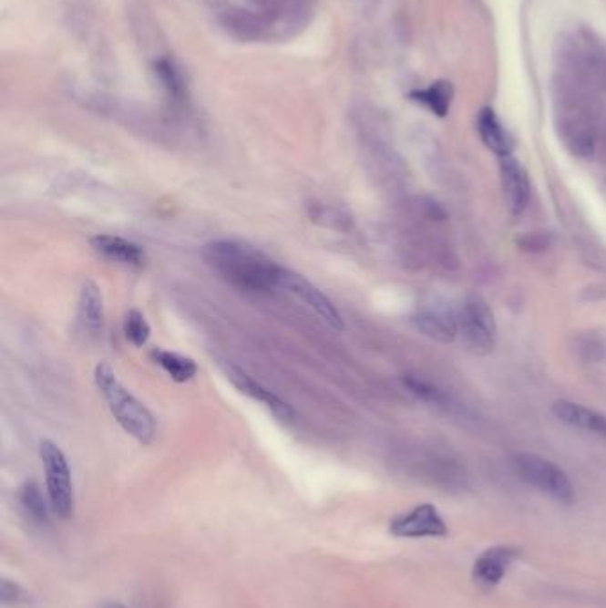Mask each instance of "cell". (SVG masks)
Returning <instances> with one entry per match:
<instances>
[{"label": "cell", "instance_id": "6da1fadb", "mask_svg": "<svg viewBox=\"0 0 606 608\" xmlns=\"http://www.w3.org/2000/svg\"><path fill=\"white\" fill-rule=\"evenodd\" d=\"M553 91L555 127L560 141L574 157H592L601 136V98L606 93L562 72H555Z\"/></svg>", "mask_w": 606, "mask_h": 608}, {"label": "cell", "instance_id": "7a4b0ae2", "mask_svg": "<svg viewBox=\"0 0 606 608\" xmlns=\"http://www.w3.org/2000/svg\"><path fill=\"white\" fill-rule=\"evenodd\" d=\"M312 15L313 0H230L222 22L241 39H286L304 29Z\"/></svg>", "mask_w": 606, "mask_h": 608}, {"label": "cell", "instance_id": "3957f363", "mask_svg": "<svg viewBox=\"0 0 606 608\" xmlns=\"http://www.w3.org/2000/svg\"><path fill=\"white\" fill-rule=\"evenodd\" d=\"M203 260L224 282L246 292L280 288L282 265L265 252L239 241H214L203 248Z\"/></svg>", "mask_w": 606, "mask_h": 608}, {"label": "cell", "instance_id": "277c9868", "mask_svg": "<svg viewBox=\"0 0 606 608\" xmlns=\"http://www.w3.org/2000/svg\"><path fill=\"white\" fill-rule=\"evenodd\" d=\"M95 383L102 397L108 402V409L119 428L130 434L143 445H149L155 439V420L151 413L130 394L108 363H100L95 368Z\"/></svg>", "mask_w": 606, "mask_h": 608}, {"label": "cell", "instance_id": "5b68a950", "mask_svg": "<svg viewBox=\"0 0 606 608\" xmlns=\"http://www.w3.org/2000/svg\"><path fill=\"white\" fill-rule=\"evenodd\" d=\"M555 70L578 77L606 93V43L589 29L570 31L559 41Z\"/></svg>", "mask_w": 606, "mask_h": 608}, {"label": "cell", "instance_id": "8992f818", "mask_svg": "<svg viewBox=\"0 0 606 608\" xmlns=\"http://www.w3.org/2000/svg\"><path fill=\"white\" fill-rule=\"evenodd\" d=\"M457 335L463 336L464 345L477 356H486L495 351L498 340V327L495 314L484 297L469 294L464 297L456 312Z\"/></svg>", "mask_w": 606, "mask_h": 608}, {"label": "cell", "instance_id": "52a82bcc", "mask_svg": "<svg viewBox=\"0 0 606 608\" xmlns=\"http://www.w3.org/2000/svg\"><path fill=\"white\" fill-rule=\"evenodd\" d=\"M39 458L45 469L46 499L50 500L52 512L61 520L72 518L75 510V489L72 471L65 452L56 443L45 439L39 445Z\"/></svg>", "mask_w": 606, "mask_h": 608}, {"label": "cell", "instance_id": "ba28073f", "mask_svg": "<svg viewBox=\"0 0 606 608\" xmlns=\"http://www.w3.org/2000/svg\"><path fill=\"white\" fill-rule=\"evenodd\" d=\"M514 471L529 486L539 489L546 497L560 503L574 501V488L568 473L550 459H544L537 454H518L512 459Z\"/></svg>", "mask_w": 606, "mask_h": 608}, {"label": "cell", "instance_id": "9c48e42d", "mask_svg": "<svg viewBox=\"0 0 606 608\" xmlns=\"http://www.w3.org/2000/svg\"><path fill=\"white\" fill-rule=\"evenodd\" d=\"M280 288L285 290L286 294L299 299L304 306H308L315 315H319L324 323L331 325L336 331H342L345 327L344 317L336 310V306L331 303L327 295H324L317 286L308 282L304 276L290 271L282 269L280 276Z\"/></svg>", "mask_w": 606, "mask_h": 608}, {"label": "cell", "instance_id": "30bf717a", "mask_svg": "<svg viewBox=\"0 0 606 608\" xmlns=\"http://www.w3.org/2000/svg\"><path fill=\"white\" fill-rule=\"evenodd\" d=\"M390 534L398 539H439L448 536V527L436 505L420 503L393 518Z\"/></svg>", "mask_w": 606, "mask_h": 608}, {"label": "cell", "instance_id": "8fae6325", "mask_svg": "<svg viewBox=\"0 0 606 608\" xmlns=\"http://www.w3.org/2000/svg\"><path fill=\"white\" fill-rule=\"evenodd\" d=\"M226 377L230 379V383L241 392V394L250 397L251 400L260 402L262 406H265L274 417H278L280 420L290 422L293 420L295 413L290 407V404H286L283 398H280L278 395L274 394L272 390L265 388L262 383H258L256 379H252L246 370H242L241 366H235L231 363H224L222 366Z\"/></svg>", "mask_w": 606, "mask_h": 608}, {"label": "cell", "instance_id": "7c38bea8", "mask_svg": "<svg viewBox=\"0 0 606 608\" xmlns=\"http://www.w3.org/2000/svg\"><path fill=\"white\" fill-rule=\"evenodd\" d=\"M499 179L505 201L514 215H521L529 203L532 194V185L527 170L512 157L499 159Z\"/></svg>", "mask_w": 606, "mask_h": 608}, {"label": "cell", "instance_id": "4fadbf2b", "mask_svg": "<svg viewBox=\"0 0 606 608\" xmlns=\"http://www.w3.org/2000/svg\"><path fill=\"white\" fill-rule=\"evenodd\" d=\"M519 551L512 546H493L480 553V557L475 561L471 576L473 582L480 587L493 589L497 587L503 576L512 566V562L518 559Z\"/></svg>", "mask_w": 606, "mask_h": 608}, {"label": "cell", "instance_id": "5bb4252c", "mask_svg": "<svg viewBox=\"0 0 606 608\" xmlns=\"http://www.w3.org/2000/svg\"><path fill=\"white\" fill-rule=\"evenodd\" d=\"M553 415L572 429L585 430L606 438V417L594 409L570 400H557L553 404Z\"/></svg>", "mask_w": 606, "mask_h": 608}, {"label": "cell", "instance_id": "9a60e30c", "mask_svg": "<svg viewBox=\"0 0 606 608\" xmlns=\"http://www.w3.org/2000/svg\"><path fill=\"white\" fill-rule=\"evenodd\" d=\"M91 248L110 262L128 265V267H141L146 260V252L139 244L128 239H123V237H116V235L93 237Z\"/></svg>", "mask_w": 606, "mask_h": 608}, {"label": "cell", "instance_id": "2e32d148", "mask_svg": "<svg viewBox=\"0 0 606 608\" xmlns=\"http://www.w3.org/2000/svg\"><path fill=\"white\" fill-rule=\"evenodd\" d=\"M477 129L482 143L486 144L495 155H498L499 159L512 155L514 141L493 108L480 110L477 119Z\"/></svg>", "mask_w": 606, "mask_h": 608}, {"label": "cell", "instance_id": "e0dca14e", "mask_svg": "<svg viewBox=\"0 0 606 608\" xmlns=\"http://www.w3.org/2000/svg\"><path fill=\"white\" fill-rule=\"evenodd\" d=\"M413 324L420 333L441 344H450L457 336L456 314L445 310H424L418 315H415Z\"/></svg>", "mask_w": 606, "mask_h": 608}, {"label": "cell", "instance_id": "ac0fdd59", "mask_svg": "<svg viewBox=\"0 0 606 608\" xmlns=\"http://www.w3.org/2000/svg\"><path fill=\"white\" fill-rule=\"evenodd\" d=\"M78 310L84 327L91 335H98L104 329V297L100 286L91 280H86L80 286Z\"/></svg>", "mask_w": 606, "mask_h": 608}, {"label": "cell", "instance_id": "d6986e66", "mask_svg": "<svg viewBox=\"0 0 606 608\" xmlns=\"http://www.w3.org/2000/svg\"><path fill=\"white\" fill-rule=\"evenodd\" d=\"M411 98L439 118H445L452 106L454 86L447 80L432 82L426 89H416L411 93Z\"/></svg>", "mask_w": 606, "mask_h": 608}, {"label": "cell", "instance_id": "ffe728a7", "mask_svg": "<svg viewBox=\"0 0 606 608\" xmlns=\"http://www.w3.org/2000/svg\"><path fill=\"white\" fill-rule=\"evenodd\" d=\"M149 358L157 363L175 383H187L198 374V365L194 359L187 358L179 353H171L166 349H153Z\"/></svg>", "mask_w": 606, "mask_h": 608}, {"label": "cell", "instance_id": "44dd1931", "mask_svg": "<svg viewBox=\"0 0 606 608\" xmlns=\"http://www.w3.org/2000/svg\"><path fill=\"white\" fill-rule=\"evenodd\" d=\"M18 500H20V507L26 512L27 520H31L36 525H45L48 523V516H50V500L43 497L39 486L35 480L26 482L20 491H18Z\"/></svg>", "mask_w": 606, "mask_h": 608}, {"label": "cell", "instance_id": "7402d4cb", "mask_svg": "<svg viewBox=\"0 0 606 608\" xmlns=\"http://www.w3.org/2000/svg\"><path fill=\"white\" fill-rule=\"evenodd\" d=\"M123 333H125V338L132 345L143 347L149 340L151 327H149V324L144 319V315L139 310H130V312H127L125 321H123Z\"/></svg>", "mask_w": 606, "mask_h": 608}, {"label": "cell", "instance_id": "603a6c76", "mask_svg": "<svg viewBox=\"0 0 606 608\" xmlns=\"http://www.w3.org/2000/svg\"><path fill=\"white\" fill-rule=\"evenodd\" d=\"M404 385L409 388L411 394L416 395L418 398H422L426 402L436 404V406H447V395L443 394L439 388H436L434 385L424 381V379L407 376L404 379Z\"/></svg>", "mask_w": 606, "mask_h": 608}, {"label": "cell", "instance_id": "cb8c5ba5", "mask_svg": "<svg viewBox=\"0 0 606 608\" xmlns=\"http://www.w3.org/2000/svg\"><path fill=\"white\" fill-rule=\"evenodd\" d=\"M155 70H157V75H159L162 86L169 93V97H173L175 100H181L183 84H181V78H180L179 72L175 70V67L169 61H159Z\"/></svg>", "mask_w": 606, "mask_h": 608}, {"label": "cell", "instance_id": "d4e9b609", "mask_svg": "<svg viewBox=\"0 0 606 608\" xmlns=\"http://www.w3.org/2000/svg\"><path fill=\"white\" fill-rule=\"evenodd\" d=\"M22 596H24V591L18 583L9 582V580L2 582V602L4 603H9V602L16 603V602L22 600Z\"/></svg>", "mask_w": 606, "mask_h": 608}, {"label": "cell", "instance_id": "484cf974", "mask_svg": "<svg viewBox=\"0 0 606 608\" xmlns=\"http://www.w3.org/2000/svg\"><path fill=\"white\" fill-rule=\"evenodd\" d=\"M98 608H128L125 607L123 603H119V602H106V603H102L100 607Z\"/></svg>", "mask_w": 606, "mask_h": 608}]
</instances>
